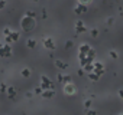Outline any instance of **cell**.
<instances>
[{"label": "cell", "instance_id": "obj_3", "mask_svg": "<svg viewBox=\"0 0 123 115\" xmlns=\"http://www.w3.org/2000/svg\"><path fill=\"white\" fill-rule=\"evenodd\" d=\"M64 92H65L67 95H73V94H75V86H74L71 82H68V84H65V86H64Z\"/></svg>", "mask_w": 123, "mask_h": 115}, {"label": "cell", "instance_id": "obj_20", "mask_svg": "<svg viewBox=\"0 0 123 115\" xmlns=\"http://www.w3.org/2000/svg\"><path fill=\"white\" fill-rule=\"evenodd\" d=\"M26 16H31V17H35V13H33V12H28V13H26Z\"/></svg>", "mask_w": 123, "mask_h": 115}, {"label": "cell", "instance_id": "obj_16", "mask_svg": "<svg viewBox=\"0 0 123 115\" xmlns=\"http://www.w3.org/2000/svg\"><path fill=\"white\" fill-rule=\"evenodd\" d=\"M65 84H68V82H71V76H64V79H62Z\"/></svg>", "mask_w": 123, "mask_h": 115}, {"label": "cell", "instance_id": "obj_8", "mask_svg": "<svg viewBox=\"0 0 123 115\" xmlns=\"http://www.w3.org/2000/svg\"><path fill=\"white\" fill-rule=\"evenodd\" d=\"M15 95H16V89H15L13 86H10V88L7 89V96H9V98H15Z\"/></svg>", "mask_w": 123, "mask_h": 115}, {"label": "cell", "instance_id": "obj_22", "mask_svg": "<svg viewBox=\"0 0 123 115\" xmlns=\"http://www.w3.org/2000/svg\"><path fill=\"white\" fill-rule=\"evenodd\" d=\"M111 23H113V17H109L107 19V25H111Z\"/></svg>", "mask_w": 123, "mask_h": 115}, {"label": "cell", "instance_id": "obj_2", "mask_svg": "<svg viewBox=\"0 0 123 115\" xmlns=\"http://www.w3.org/2000/svg\"><path fill=\"white\" fill-rule=\"evenodd\" d=\"M41 81H42V84H41V86H42L43 89H48V88H52V84H51V81L48 79V76H45V75H42V76H41Z\"/></svg>", "mask_w": 123, "mask_h": 115}, {"label": "cell", "instance_id": "obj_14", "mask_svg": "<svg viewBox=\"0 0 123 115\" xmlns=\"http://www.w3.org/2000/svg\"><path fill=\"white\" fill-rule=\"evenodd\" d=\"M3 35H5V36H10V35H12V30H10V29H5V30H3Z\"/></svg>", "mask_w": 123, "mask_h": 115}, {"label": "cell", "instance_id": "obj_25", "mask_svg": "<svg viewBox=\"0 0 123 115\" xmlns=\"http://www.w3.org/2000/svg\"><path fill=\"white\" fill-rule=\"evenodd\" d=\"M0 2H2V3H0V6H2V9L5 7V0H0Z\"/></svg>", "mask_w": 123, "mask_h": 115}, {"label": "cell", "instance_id": "obj_18", "mask_svg": "<svg viewBox=\"0 0 123 115\" xmlns=\"http://www.w3.org/2000/svg\"><path fill=\"white\" fill-rule=\"evenodd\" d=\"M91 35H93V36L96 37V36L98 35V32H97V29H93V30H91Z\"/></svg>", "mask_w": 123, "mask_h": 115}, {"label": "cell", "instance_id": "obj_23", "mask_svg": "<svg viewBox=\"0 0 123 115\" xmlns=\"http://www.w3.org/2000/svg\"><path fill=\"white\" fill-rule=\"evenodd\" d=\"M88 115H96V111H86Z\"/></svg>", "mask_w": 123, "mask_h": 115}, {"label": "cell", "instance_id": "obj_13", "mask_svg": "<svg viewBox=\"0 0 123 115\" xmlns=\"http://www.w3.org/2000/svg\"><path fill=\"white\" fill-rule=\"evenodd\" d=\"M88 76H90V78H91V79H94V81H97V79H98V76H100V75H98V73H97V72H96V73H88Z\"/></svg>", "mask_w": 123, "mask_h": 115}, {"label": "cell", "instance_id": "obj_21", "mask_svg": "<svg viewBox=\"0 0 123 115\" xmlns=\"http://www.w3.org/2000/svg\"><path fill=\"white\" fill-rule=\"evenodd\" d=\"M0 89H2V92L5 94V91H6V85H5V84H2V88H0Z\"/></svg>", "mask_w": 123, "mask_h": 115}, {"label": "cell", "instance_id": "obj_24", "mask_svg": "<svg viewBox=\"0 0 123 115\" xmlns=\"http://www.w3.org/2000/svg\"><path fill=\"white\" fill-rule=\"evenodd\" d=\"M62 79H64V76H62V73H59V75H58V81H62Z\"/></svg>", "mask_w": 123, "mask_h": 115}, {"label": "cell", "instance_id": "obj_17", "mask_svg": "<svg viewBox=\"0 0 123 115\" xmlns=\"http://www.w3.org/2000/svg\"><path fill=\"white\" fill-rule=\"evenodd\" d=\"M90 2H91V0H78V3H83V5H87Z\"/></svg>", "mask_w": 123, "mask_h": 115}, {"label": "cell", "instance_id": "obj_6", "mask_svg": "<svg viewBox=\"0 0 123 115\" xmlns=\"http://www.w3.org/2000/svg\"><path fill=\"white\" fill-rule=\"evenodd\" d=\"M43 45H45L46 49H55V45H54V42H52L51 37H45L43 39Z\"/></svg>", "mask_w": 123, "mask_h": 115}, {"label": "cell", "instance_id": "obj_10", "mask_svg": "<svg viewBox=\"0 0 123 115\" xmlns=\"http://www.w3.org/2000/svg\"><path fill=\"white\" fill-rule=\"evenodd\" d=\"M26 46H28V47H35V46H36V40H33V39H28Z\"/></svg>", "mask_w": 123, "mask_h": 115}, {"label": "cell", "instance_id": "obj_11", "mask_svg": "<svg viewBox=\"0 0 123 115\" xmlns=\"http://www.w3.org/2000/svg\"><path fill=\"white\" fill-rule=\"evenodd\" d=\"M19 36H20V35H19L18 32H12V35H10V37L13 39V42H16V40L19 39Z\"/></svg>", "mask_w": 123, "mask_h": 115}, {"label": "cell", "instance_id": "obj_7", "mask_svg": "<svg viewBox=\"0 0 123 115\" xmlns=\"http://www.w3.org/2000/svg\"><path fill=\"white\" fill-rule=\"evenodd\" d=\"M87 29H86V26H84V23L83 22H77L75 23V32L77 33H83V32H86Z\"/></svg>", "mask_w": 123, "mask_h": 115}, {"label": "cell", "instance_id": "obj_4", "mask_svg": "<svg viewBox=\"0 0 123 115\" xmlns=\"http://www.w3.org/2000/svg\"><path fill=\"white\" fill-rule=\"evenodd\" d=\"M74 12H75V15H83V13H86V12H87V6H86V5H83V3H78V5L75 6Z\"/></svg>", "mask_w": 123, "mask_h": 115}, {"label": "cell", "instance_id": "obj_27", "mask_svg": "<svg viewBox=\"0 0 123 115\" xmlns=\"http://www.w3.org/2000/svg\"><path fill=\"white\" fill-rule=\"evenodd\" d=\"M119 95H120V98H122V101H123V91H120V92H119Z\"/></svg>", "mask_w": 123, "mask_h": 115}, {"label": "cell", "instance_id": "obj_1", "mask_svg": "<svg viewBox=\"0 0 123 115\" xmlns=\"http://www.w3.org/2000/svg\"><path fill=\"white\" fill-rule=\"evenodd\" d=\"M20 25H22V29H23L25 32H29V30H32V29L35 27V20H33V17H31V16H25V17L22 19Z\"/></svg>", "mask_w": 123, "mask_h": 115}, {"label": "cell", "instance_id": "obj_12", "mask_svg": "<svg viewBox=\"0 0 123 115\" xmlns=\"http://www.w3.org/2000/svg\"><path fill=\"white\" fill-rule=\"evenodd\" d=\"M29 75H31V71H29V69H23V71H22V76H25V78H28Z\"/></svg>", "mask_w": 123, "mask_h": 115}, {"label": "cell", "instance_id": "obj_9", "mask_svg": "<svg viewBox=\"0 0 123 115\" xmlns=\"http://www.w3.org/2000/svg\"><path fill=\"white\" fill-rule=\"evenodd\" d=\"M55 65H56V68H59V69H65V68H67V65H65V63H62L59 59H56V61H55Z\"/></svg>", "mask_w": 123, "mask_h": 115}, {"label": "cell", "instance_id": "obj_15", "mask_svg": "<svg viewBox=\"0 0 123 115\" xmlns=\"http://www.w3.org/2000/svg\"><path fill=\"white\" fill-rule=\"evenodd\" d=\"M110 56L113 58V59H117V53H116L114 50H111V52H110Z\"/></svg>", "mask_w": 123, "mask_h": 115}, {"label": "cell", "instance_id": "obj_5", "mask_svg": "<svg viewBox=\"0 0 123 115\" xmlns=\"http://www.w3.org/2000/svg\"><path fill=\"white\" fill-rule=\"evenodd\" d=\"M10 55H12V49H10V46H9V45H3V46H2V56H3V58H5V56L9 58Z\"/></svg>", "mask_w": 123, "mask_h": 115}, {"label": "cell", "instance_id": "obj_19", "mask_svg": "<svg viewBox=\"0 0 123 115\" xmlns=\"http://www.w3.org/2000/svg\"><path fill=\"white\" fill-rule=\"evenodd\" d=\"M90 105H91L90 101H86V102H84V106H86V108H90Z\"/></svg>", "mask_w": 123, "mask_h": 115}, {"label": "cell", "instance_id": "obj_26", "mask_svg": "<svg viewBox=\"0 0 123 115\" xmlns=\"http://www.w3.org/2000/svg\"><path fill=\"white\" fill-rule=\"evenodd\" d=\"M73 46V42H67V47H71Z\"/></svg>", "mask_w": 123, "mask_h": 115}]
</instances>
